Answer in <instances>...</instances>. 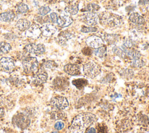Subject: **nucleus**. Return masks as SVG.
<instances>
[{
    "instance_id": "17",
    "label": "nucleus",
    "mask_w": 149,
    "mask_h": 133,
    "mask_svg": "<svg viewBox=\"0 0 149 133\" xmlns=\"http://www.w3.org/2000/svg\"><path fill=\"white\" fill-rule=\"evenodd\" d=\"M73 37V34L68 31L61 32L58 35V41L59 44H63L69 40Z\"/></svg>"
},
{
    "instance_id": "9",
    "label": "nucleus",
    "mask_w": 149,
    "mask_h": 133,
    "mask_svg": "<svg viewBox=\"0 0 149 133\" xmlns=\"http://www.w3.org/2000/svg\"><path fill=\"white\" fill-rule=\"evenodd\" d=\"M81 20L88 26H94L98 24L99 17L95 12H87L81 16Z\"/></svg>"
},
{
    "instance_id": "22",
    "label": "nucleus",
    "mask_w": 149,
    "mask_h": 133,
    "mask_svg": "<svg viewBox=\"0 0 149 133\" xmlns=\"http://www.w3.org/2000/svg\"><path fill=\"white\" fill-rule=\"evenodd\" d=\"M15 18V13L12 11H8L0 14V20L5 22H10Z\"/></svg>"
},
{
    "instance_id": "30",
    "label": "nucleus",
    "mask_w": 149,
    "mask_h": 133,
    "mask_svg": "<svg viewBox=\"0 0 149 133\" xmlns=\"http://www.w3.org/2000/svg\"><path fill=\"white\" fill-rule=\"evenodd\" d=\"M29 10L28 6L22 2H20L17 5V11L20 13H26Z\"/></svg>"
},
{
    "instance_id": "1",
    "label": "nucleus",
    "mask_w": 149,
    "mask_h": 133,
    "mask_svg": "<svg viewBox=\"0 0 149 133\" xmlns=\"http://www.w3.org/2000/svg\"><path fill=\"white\" fill-rule=\"evenodd\" d=\"M96 121V117L91 113H83L76 116L69 128L70 133H84L86 130Z\"/></svg>"
},
{
    "instance_id": "43",
    "label": "nucleus",
    "mask_w": 149,
    "mask_h": 133,
    "mask_svg": "<svg viewBox=\"0 0 149 133\" xmlns=\"http://www.w3.org/2000/svg\"><path fill=\"white\" fill-rule=\"evenodd\" d=\"M5 114V111L3 108L0 107V118H2Z\"/></svg>"
},
{
    "instance_id": "44",
    "label": "nucleus",
    "mask_w": 149,
    "mask_h": 133,
    "mask_svg": "<svg viewBox=\"0 0 149 133\" xmlns=\"http://www.w3.org/2000/svg\"><path fill=\"white\" fill-rule=\"evenodd\" d=\"M49 2V3H50V4H53V3H55V2H56V0H46V2Z\"/></svg>"
},
{
    "instance_id": "32",
    "label": "nucleus",
    "mask_w": 149,
    "mask_h": 133,
    "mask_svg": "<svg viewBox=\"0 0 149 133\" xmlns=\"http://www.w3.org/2000/svg\"><path fill=\"white\" fill-rule=\"evenodd\" d=\"M43 66L47 69H53L56 68L58 66V64L52 60H48V61H46L44 62L43 64Z\"/></svg>"
},
{
    "instance_id": "2",
    "label": "nucleus",
    "mask_w": 149,
    "mask_h": 133,
    "mask_svg": "<svg viewBox=\"0 0 149 133\" xmlns=\"http://www.w3.org/2000/svg\"><path fill=\"white\" fill-rule=\"evenodd\" d=\"M101 24L108 28H116L123 23L121 16L111 12H103L99 18Z\"/></svg>"
},
{
    "instance_id": "4",
    "label": "nucleus",
    "mask_w": 149,
    "mask_h": 133,
    "mask_svg": "<svg viewBox=\"0 0 149 133\" xmlns=\"http://www.w3.org/2000/svg\"><path fill=\"white\" fill-rule=\"evenodd\" d=\"M83 69L84 75L92 79L97 76L101 71V66L97 63L93 62H89L84 64Z\"/></svg>"
},
{
    "instance_id": "31",
    "label": "nucleus",
    "mask_w": 149,
    "mask_h": 133,
    "mask_svg": "<svg viewBox=\"0 0 149 133\" xmlns=\"http://www.w3.org/2000/svg\"><path fill=\"white\" fill-rule=\"evenodd\" d=\"M130 65L134 67V68H141L145 65V62L142 60L139 59H136V60H133L131 61Z\"/></svg>"
},
{
    "instance_id": "28",
    "label": "nucleus",
    "mask_w": 149,
    "mask_h": 133,
    "mask_svg": "<svg viewBox=\"0 0 149 133\" xmlns=\"http://www.w3.org/2000/svg\"><path fill=\"white\" fill-rule=\"evenodd\" d=\"M66 114L61 110H57L54 111L51 114V118L53 120H61L65 118Z\"/></svg>"
},
{
    "instance_id": "40",
    "label": "nucleus",
    "mask_w": 149,
    "mask_h": 133,
    "mask_svg": "<svg viewBox=\"0 0 149 133\" xmlns=\"http://www.w3.org/2000/svg\"><path fill=\"white\" fill-rule=\"evenodd\" d=\"M50 19L52 21V22L53 23H56L58 19V14L56 13L55 12H52L50 14Z\"/></svg>"
},
{
    "instance_id": "36",
    "label": "nucleus",
    "mask_w": 149,
    "mask_h": 133,
    "mask_svg": "<svg viewBox=\"0 0 149 133\" xmlns=\"http://www.w3.org/2000/svg\"><path fill=\"white\" fill-rule=\"evenodd\" d=\"M97 30V29L95 27H87L83 26L81 27L80 32L83 33H90V32H95Z\"/></svg>"
},
{
    "instance_id": "29",
    "label": "nucleus",
    "mask_w": 149,
    "mask_h": 133,
    "mask_svg": "<svg viewBox=\"0 0 149 133\" xmlns=\"http://www.w3.org/2000/svg\"><path fill=\"white\" fill-rule=\"evenodd\" d=\"M100 8V6L95 4H88L85 7V10L88 12H94L97 11Z\"/></svg>"
},
{
    "instance_id": "37",
    "label": "nucleus",
    "mask_w": 149,
    "mask_h": 133,
    "mask_svg": "<svg viewBox=\"0 0 149 133\" xmlns=\"http://www.w3.org/2000/svg\"><path fill=\"white\" fill-rule=\"evenodd\" d=\"M98 133H107V127L105 125L100 124L97 126Z\"/></svg>"
},
{
    "instance_id": "35",
    "label": "nucleus",
    "mask_w": 149,
    "mask_h": 133,
    "mask_svg": "<svg viewBox=\"0 0 149 133\" xmlns=\"http://www.w3.org/2000/svg\"><path fill=\"white\" fill-rule=\"evenodd\" d=\"M134 45V41L131 38H126L123 43V46L127 48H131Z\"/></svg>"
},
{
    "instance_id": "34",
    "label": "nucleus",
    "mask_w": 149,
    "mask_h": 133,
    "mask_svg": "<svg viewBox=\"0 0 149 133\" xmlns=\"http://www.w3.org/2000/svg\"><path fill=\"white\" fill-rule=\"evenodd\" d=\"M50 11H51V9L49 6H42L38 8V13L40 15L44 16H45L46 15H47V13H48Z\"/></svg>"
},
{
    "instance_id": "5",
    "label": "nucleus",
    "mask_w": 149,
    "mask_h": 133,
    "mask_svg": "<svg viewBox=\"0 0 149 133\" xmlns=\"http://www.w3.org/2000/svg\"><path fill=\"white\" fill-rule=\"evenodd\" d=\"M50 104L53 108L56 110H62L68 106L69 103L66 97L63 96H56L51 99Z\"/></svg>"
},
{
    "instance_id": "15",
    "label": "nucleus",
    "mask_w": 149,
    "mask_h": 133,
    "mask_svg": "<svg viewBox=\"0 0 149 133\" xmlns=\"http://www.w3.org/2000/svg\"><path fill=\"white\" fill-rule=\"evenodd\" d=\"M40 29L42 35L44 37H50L56 31V28L50 23L44 24L40 27Z\"/></svg>"
},
{
    "instance_id": "24",
    "label": "nucleus",
    "mask_w": 149,
    "mask_h": 133,
    "mask_svg": "<svg viewBox=\"0 0 149 133\" xmlns=\"http://www.w3.org/2000/svg\"><path fill=\"white\" fill-rule=\"evenodd\" d=\"M65 11L70 15H74L79 12V5L74 4L73 5H69L65 7Z\"/></svg>"
},
{
    "instance_id": "45",
    "label": "nucleus",
    "mask_w": 149,
    "mask_h": 133,
    "mask_svg": "<svg viewBox=\"0 0 149 133\" xmlns=\"http://www.w3.org/2000/svg\"><path fill=\"white\" fill-rule=\"evenodd\" d=\"M62 1H64V2H66V3H70V2H72L73 0H62Z\"/></svg>"
},
{
    "instance_id": "39",
    "label": "nucleus",
    "mask_w": 149,
    "mask_h": 133,
    "mask_svg": "<svg viewBox=\"0 0 149 133\" xmlns=\"http://www.w3.org/2000/svg\"><path fill=\"white\" fill-rule=\"evenodd\" d=\"M64 127V123L62 121H58L54 125V128L57 130H61Z\"/></svg>"
},
{
    "instance_id": "38",
    "label": "nucleus",
    "mask_w": 149,
    "mask_h": 133,
    "mask_svg": "<svg viewBox=\"0 0 149 133\" xmlns=\"http://www.w3.org/2000/svg\"><path fill=\"white\" fill-rule=\"evenodd\" d=\"M36 20L40 23H47L48 22L49 20V19H48V17H44V18H42V16H38L37 18H36Z\"/></svg>"
},
{
    "instance_id": "7",
    "label": "nucleus",
    "mask_w": 149,
    "mask_h": 133,
    "mask_svg": "<svg viewBox=\"0 0 149 133\" xmlns=\"http://www.w3.org/2000/svg\"><path fill=\"white\" fill-rule=\"evenodd\" d=\"M13 121L15 124L21 129H24L27 128L30 123L29 117L24 114H18L13 117Z\"/></svg>"
},
{
    "instance_id": "25",
    "label": "nucleus",
    "mask_w": 149,
    "mask_h": 133,
    "mask_svg": "<svg viewBox=\"0 0 149 133\" xmlns=\"http://www.w3.org/2000/svg\"><path fill=\"white\" fill-rule=\"evenodd\" d=\"M11 50V46L9 43L0 41V55L7 54Z\"/></svg>"
},
{
    "instance_id": "18",
    "label": "nucleus",
    "mask_w": 149,
    "mask_h": 133,
    "mask_svg": "<svg viewBox=\"0 0 149 133\" xmlns=\"http://www.w3.org/2000/svg\"><path fill=\"white\" fill-rule=\"evenodd\" d=\"M30 26V22L26 19H20L16 23V28L22 32L27 30Z\"/></svg>"
},
{
    "instance_id": "20",
    "label": "nucleus",
    "mask_w": 149,
    "mask_h": 133,
    "mask_svg": "<svg viewBox=\"0 0 149 133\" xmlns=\"http://www.w3.org/2000/svg\"><path fill=\"white\" fill-rule=\"evenodd\" d=\"M122 48L125 51L126 54L131 58L133 60H136V59H139L141 57V54L140 52L134 49H130V48H127L125 47L124 46H122Z\"/></svg>"
},
{
    "instance_id": "26",
    "label": "nucleus",
    "mask_w": 149,
    "mask_h": 133,
    "mask_svg": "<svg viewBox=\"0 0 149 133\" xmlns=\"http://www.w3.org/2000/svg\"><path fill=\"white\" fill-rule=\"evenodd\" d=\"M94 54L95 56L98 57H100V58L104 57L107 54L106 47L101 46L97 48H95V50L94 51Z\"/></svg>"
},
{
    "instance_id": "13",
    "label": "nucleus",
    "mask_w": 149,
    "mask_h": 133,
    "mask_svg": "<svg viewBox=\"0 0 149 133\" xmlns=\"http://www.w3.org/2000/svg\"><path fill=\"white\" fill-rule=\"evenodd\" d=\"M86 43L88 46L93 48H97L102 46L103 41L101 38L96 36H91L86 40Z\"/></svg>"
},
{
    "instance_id": "10",
    "label": "nucleus",
    "mask_w": 149,
    "mask_h": 133,
    "mask_svg": "<svg viewBox=\"0 0 149 133\" xmlns=\"http://www.w3.org/2000/svg\"><path fill=\"white\" fill-rule=\"evenodd\" d=\"M52 86L57 91H63L69 86L68 80L64 77L59 76L54 79L52 82Z\"/></svg>"
},
{
    "instance_id": "3",
    "label": "nucleus",
    "mask_w": 149,
    "mask_h": 133,
    "mask_svg": "<svg viewBox=\"0 0 149 133\" xmlns=\"http://www.w3.org/2000/svg\"><path fill=\"white\" fill-rule=\"evenodd\" d=\"M22 66L26 74H35L38 70V62L36 57H27L23 60Z\"/></svg>"
},
{
    "instance_id": "23",
    "label": "nucleus",
    "mask_w": 149,
    "mask_h": 133,
    "mask_svg": "<svg viewBox=\"0 0 149 133\" xmlns=\"http://www.w3.org/2000/svg\"><path fill=\"white\" fill-rule=\"evenodd\" d=\"M72 83L78 89H81L87 85L88 81L84 78H79L72 80Z\"/></svg>"
},
{
    "instance_id": "19",
    "label": "nucleus",
    "mask_w": 149,
    "mask_h": 133,
    "mask_svg": "<svg viewBox=\"0 0 149 133\" xmlns=\"http://www.w3.org/2000/svg\"><path fill=\"white\" fill-rule=\"evenodd\" d=\"M104 40L108 44H115L119 40V36L116 34L105 33L104 36Z\"/></svg>"
},
{
    "instance_id": "11",
    "label": "nucleus",
    "mask_w": 149,
    "mask_h": 133,
    "mask_svg": "<svg viewBox=\"0 0 149 133\" xmlns=\"http://www.w3.org/2000/svg\"><path fill=\"white\" fill-rule=\"evenodd\" d=\"M47 73L43 68L41 67L34 74L33 82L36 85H41L47 81Z\"/></svg>"
},
{
    "instance_id": "46",
    "label": "nucleus",
    "mask_w": 149,
    "mask_h": 133,
    "mask_svg": "<svg viewBox=\"0 0 149 133\" xmlns=\"http://www.w3.org/2000/svg\"><path fill=\"white\" fill-rule=\"evenodd\" d=\"M52 133H58V132H56V131H53Z\"/></svg>"
},
{
    "instance_id": "42",
    "label": "nucleus",
    "mask_w": 149,
    "mask_h": 133,
    "mask_svg": "<svg viewBox=\"0 0 149 133\" xmlns=\"http://www.w3.org/2000/svg\"><path fill=\"white\" fill-rule=\"evenodd\" d=\"M86 133H97V132H96V130L94 128L91 127V128H90L87 130Z\"/></svg>"
},
{
    "instance_id": "27",
    "label": "nucleus",
    "mask_w": 149,
    "mask_h": 133,
    "mask_svg": "<svg viewBox=\"0 0 149 133\" xmlns=\"http://www.w3.org/2000/svg\"><path fill=\"white\" fill-rule=\"evenodd\" d=\"M112 51L115 55H118V57H119L122 58H124L126 57V55L125 51L122 48L119 47L118 46L113 47Z\"/></svg>"
},
{
    "instance_id": "6",
    "label": "nucleus",
    "mask_w": 149,
    "mask_h": 133,
    "mask_svg": "<svg viewBox=\"0 0 149 133\" xmlns=\"http://www.w3.org/2000/svg\"><path fill=\"white\" fill-rule=\"evenodd\" d=\"M15 66L13 59L9 57H2L0 59V69L6 73H11Z\"/></svg>"
},
{
    "instance_id": "16",
    "label": "nucleus",
    "mask_w": 149,
    "mask_h": 133,
    "mask_svg": "<svg viewBox=\"0 0 149 133\" xmlns=\"http://www.w3.org/2000/svg\"><path fill=\"white\" fill-rule=\"evenodd\" d=\"M72 22H73V20L71 18V17L65 13L61 14L58 17V20L56 22L58 26L61 27L69 26L72 24Z\"/></svg>"
},
{
    "instance_id": "33",
    "label": "nucleus",
    "mask_w": 149,
    "mask_h": 133,
    "mask_svg": "<svg viewBox=\"0 0 149 133\" xmlns=\"http://www.w3.org/2000/svg\"><path fill=\"white\" fill-rule=\"evenodd\" d=\"M120 75L123 76V78L126 79H131L133 77L134 72L132 70L130 69H124L120 74Z\"/></svg>"
},
{
    "instance_id": "14",
    "label": "nucleus",
    "mask_w": 149,
    "mask_h": 133,
    "mask_svg": "<svg viewBox=\"0 0 149 133\" xmlns=\"http://www.w3.org/2000/svg\"><path fill=\"white\" fill-rule=\"evenodd\" d=\"M64 71L72 76H77L80 75V68L79 66L75 64H67L63 67Z\"/></svg>"
},
{
    "instance_id": "21",
    "label": "nucleus",
    "mask_w": 149,
    "mask_h": 133,
    "mask_svg": "<svg viewBox=\"0 0 149 133\" xmlns=\"http://www.w3.org/2000/svg\"><path fill=\"white\" fill-rule=\"evenodd\" d=\"M129 20L134 23L138 24H142L144 23V19L138 13L133 12L130 14L129 18Z\"/></svg>"
},
{
    "instance_id": "41",
    "label": "nucleus",
    "mask_w": 149,
    "mask_h": 133,
    "mask_svg": "<svg viewBox=\"0 0 149 133\" xmlns=\"http://www.w3.org/2000/svg\"><path fill=\"white\" fill-rule=\"evenodd\" d=\"M139 4L141 5H145L149 4V0H139Z\"/></svg>"
},
{
    "instance_id": "12",
    "label": "nucleus",
    "mask_w": 149,
    "mask_h": 133,
    "mask_svg": "<svg viewBox=\"0 0 149 133\" xmlns=\"http://www.w3.org/2000/svg\"><path fill=\"white\" fill-rule=\"evenodd\" d=\"M41 32L40 27L37 24H33L26 30V36L29 38H37L41 35Z\"/></svg>"
},
{
    "instance_id": "8",
    "label": "nucleus",
    "mask_w": 149,
    "mask_h": 133,
    "mask_svg": "<svg viewBox=\"0 0 149 133\" xmlns=\"http://www.w3.org/2000/svg\"><path fill=\"white\" fill-rule=\"evenodd\" d=\"M24 50L30 54L41 55L45 51V47L42 44H35L30 43L27 44L24 47Z\"/></svg>"
}]
</instances>
